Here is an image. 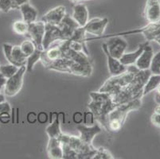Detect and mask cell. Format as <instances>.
<instances>
[{
  "label": "cell",
  "instance_id": "cell-18",
  "mask_svg": "<svg viewBox=\"0 0 160 159\" xmlns=\"http://www.w3.org/2000/svg\"><path fill=\"white\" fill-rule=\"evenodd\" d=\"M71 16L79 25L80 27H84L88 22V17H89L88 8L82 2L77 3L74 5L72 14Z\"/></svg>",
  "mask_w": 160,
  "mask_h": 159
},
{
  "label": "cell",
  "instance_id": "cell-24",
  "mask_svg": "<svg viewBox=\"0 0 160 159\" xmlns=\"http://www.w3.org/2000/svg\"><path fill=\"white\" fill-rule=\"evenodd\" d=\"M160 84V75L158 74H151L148 78L144 87H143V96L148 93L151 92L154 90H156Z\"/></svg>",
  "mask_w": 160,
  "mask_h": 159
},
{
  "label": "cell",
  "instance_id": "cell-2",
  "mask_svg": "<svg viewBox=\"0 0 160 159\" xmlns=\"http://www.w3.org/2000/svg\"><path fill=\"white\" fill-rule=\"evenodd\" d=\"M151 74L150 69L139 70L128 85L112 96L113 102L116 105H120L136 99H142L143 97V87Z\"/></svg>",
  "mask_w": 160,
  "mask_h": 159
},
{
  "label": "cell",
  "instance_id": "cell-10",
  "mask_svg": "<svg viewBox=\"0 0 160 159\" xmlns=\"http://www.w3.org/2000/svg\"><path fill=\"white\" fill-rule=\"evenodd\" d=\"M4 56L10 64L18 67L27 65V57L22 51L20 46H12L11 44H3L2 46Z\"/></svg>",
  "mask_w": 160,
  "mask_h": 159
},
{
  "label": "cell",
  "instance_id": "cell-37",
  "mask_svg": "<svg viewBox=\"0 0 160 159\" xmlns=\"http://www.w3.org/2000/svg\"><path fill=\"white\" fill-rule=\"evenodd\" d=\"M73 121L77 124L81 123L83 121V114L81 112H76L73 115Z\"/></svg>",
  "mask_w": 160,
  "mask_h": 159
},
{
  "label": "cell",
  "instance_id": "cell-4",
  "mask_svg": "<svg viewBox=\"0 0 160 159\" xmlns=\"http://www.w3.org/2000/svg\"><path fill=\"white\" fill-rule=\"evenodd\" d=\"M142 107V99L117 105L109 114V131L117 132L123 127L130 112L139 110Z\"/></svg>",
  "mask_w": 160,
  "mask_h": 159
},
{
  "label": "cell",
  "instance_id": "cell-28",
  "mask_svg": "<svg viewBox=\"0 0 160 159\" xmlns=\"http://www.w3.org/2000/svg\"><path fill=\"white\" fill-rule=\"evenodd\" d=\"M20 47H21L22 51V52L27 57L30 56L36 49L35 45L33 44V42H32L31 40L24 41V42L20 45Z\"/></svg>",
  "mask_w": 160,
  "mask_h": 159
},
{
  "label": "cell",
  "instance_id": "cell-6",
  "mask_svg": "<svg viewBox=\"0 0 160 159\" xmlns=\"http://www.w3.org/2000/svg\"><path fill=\"white\" fill-rule=\"evenodd\" d=\"M139 70L135 65H129L126 72L120 75L112 76L110 78L108 79L100 87L99 92L109 93L112 96H114L132 81L135 74Z\"/></svg>",
  "mask_w": 160,
  "mask_h": 159
},
{
  "label": "cell",
  "instance_id": "cell-7",
  "mask_svg": "<svg viewBox=\"0 0 160 159\" xmlns=\"http://www.w3.org/2000/svg\"><path fill=\"white\" fill-rule=\"evenodd\" d=\"M62 144H66L71 150L78 154V159H92L97 149L84 142L80 137L62 133L58 137Z\"/></svg>",
  "mask_w": 160,
  "mask_h": 159
},
{
  "label": "cell",
  "instance_id": "cell-36",
  "mask_svg": "<svg viewBox=\"0 0 160 159\" xmlns=\"http://www.w3.org/2000/svg\"><path fill=\"white\" fill-rule=\"evenodd\" d=\"M38 121L40 123H46L48 121V115L46 113V112H40V113L37 116Z\"/></svg>",
  "mask_w": 160,
  "mask_h": 159
},
{
  "label": "cell",
  "instance_id": "cell-11",
  "mask_svg": "<svg viewBox=\"0 0 160 159\" xmlns=\"http://www.w3.org/2000/svg\"><path fill=\"white\" fill-rule=\"evenodd\" d=\"M46 33V23L42 20L34 22L29 24L28 33L27 37H30V40L35 45L36 49L44 50L43 49V40Z\"/></svg>",
  "mask_w": 160,
  "mask_h": 159
},
{
  "label": "cell",
  "instance_id": "cell-29",
  "mask_svg": "<svg viewBox=\"0 0 160 159\" xmlns=\"http://www.w3.org/2000/svg\"><path fill=\"white\" fill-rule=\"evenodd\" d=\"M150 70L152 74L160 75V51L154 54L152 61H151Z\"/></svg>",
  "mask_w": 160,
  "mask_h": 159
},
{
  "label": "cell",
  "instance_id": "cell-40",
  "mask_svg": "<svg viewBox=\"0 0 160 159\" xmlns=\"http://www.w3.org/2000/svg\"><path fill=\"white\" fill-rule=\"evenodd\" d=\"M70 2H73V3H80V2H83L85 1H88V0H69Z\"/></svg>",
  "mask_w": 160,
  "mask_h": 159
},
{
  "label": "cell",
  "instance_id": "cell-21",
  "mask_svg": "<svg viewBox=\"0 0 160 159\" xmlns=\"http://www.w3.org/2000/svg\"><path fill=\"white\" fill-rule=\"evenodd\" d=\"M46 151L49 158L62 159L63 157L62 142L57 138H49Z\"/></svg>",
  "mask_w": 160,
  "mask_h": 159
},
{
  "label": "cell",
  "instance_id": "cell-20",
  "mask_svg": "<svg viewBox=\"0 0 160 159\" xmlns=\"http://www.w3.org/2000/svg\"><path fill=\"white\" fill-rule=\"evenodd\" d=\"M153 56V49H152V48H151V46H150L149 44H148L146 47L144 48V49H143V51H142V53H141V55L139 56V57L136 61L135 65L139 70L150 69Z\"/></svg>",
  "mask_w": 160,
  "mask_h": 159
},
{
  "label": "cell",
  "instance_id": "cell-15",
  "mask_svg": "<svg viewBox=\"0 0 160 159\" xmlns=\"http://www.w3.org/2000/svg\"><path fill=\"white\" fill-rule=\"evenodd\" d=\"M66 8L64 6H58L51 9L42 17V21L46 24L58 26L62 22L65 16L66 15Z\"/></svg>",
  "mask_w": 160,
  "mask_h": 159
},
{
  "label": "cell",
  "instance_id": "cell-12",
  "mask_svg": "<svg viewBox=\"0 0 160 159\" xmlns=\"http://www.w3.org/2000/svg\"><path fill=\"white\" fill-rule=\"evenodd\" d=\"M105 44L110 55L119 60L124 54L128 48V42L121 36L109 37L108 41Z\"/></svg>",
  "mask_w": 160,
  "mask_h": 159
},
{
  "label": "cell",
  "instance_id": "cell-14",
  "mask_svg": "<svg viewBox=\"0 0 160 159\" xmlns=\"http://www.w3.org/2000/svg\"><path fill=\"white\" fill-rule=\"evenodd\" d=\"M108 22L109 21L107 17H94L92 19L88 20L87 24L84 26V29L86 33H91L97 37H100L104 35Z\"/></svg>",
  "mask_w": 160,
  "mask_h": 159
},
{
  "label": "cell",
  "instance_id": "cell-35",
  "mask_svg": "<svg viewBox=\"0 0 160 159\" xmlns=\"http://www.w3.org/2000/svg\"><path fill=\"white\" fill-rule=\"evenodd\" d=\"M151 122L153 123L155 126L160 127V114L157 112H154L153 115L151 116Z\"/></svg>",
  "mask_w": 160,
  "mask_h": 159
},
{
  "label": "cell",
  "instance_id": "cell-39",
  "mask_svg": "<svg viewBox=\"0 0 160 159\" xmlns=\"http://www.w3.org/2000/svg\"><path fill=\"white\" fill-rule=\"evenodd\" d=\"M155 102L158 103V105H160V93L157 92L155 95Z\"/></svg>",
  "mask_w": 160,
  "mask_h": 159
},
{
  "label": "cell",
  "instance_id": "cell-41",
  "mask_svg": "<svg viewBox=\"0 0 160 159\" xmlns=\"http://www.w3.org/2000/svg\"><path fill=\"white\" fill-rule=\"evenodd\" d=\"M0 12H1V11H0Z\"/></svg>",
  "mask_w": 160,
  "mask_h": 159
},
{
  "label": "cell",
  "instance_id": "cell-1",
  "mask_svg": "<svg viewBox=\"0 0 160 159\" xmlns=\"http://www.w3.org/2000/svg\"><path fill=\"white\" fill-rule=\"evenodd\" d=\"M89 96L91 101L88 104V108L99 124L109 131V114L117 105L113 102L112 97L109 93L92 92Z\"/></svg>",
  "mask_w": 160,
  "mask_h": 159
},
{
  "label": "cell",
  "instance_id": "cell-34",
  "mask_svg": "<svg viewBox=\"0 0 160 159\" xmlns=\"http://www.w3.org/2000/svg\"><path fill=\"white\" fill-rule=\"evenodd\" d=\"M29 2H30V0H12V10L19 9L22 5Z\"/></svg>",
  "mask_w": 160,
  "mask_h": 159
},
{
  "label": "cell",
  "instance_id": "cell-23",
  "mask_svg": "<svg viewBox=\"0 0 160 159\" xmlns=\"http://www.w3.org/2000/svg\"><path fill=\"white\" fill-rule=\"evenodd\" d=\"M18 10H20V11H21L23 21L25 22L30 24V23H33L37 21L38 12L30 2H27V3L22 5Z\"/></svg>",
  "mask_w": 160,
  "mask_h": 159
},
{
  "label": "cell",
  "instance_id": "cell-22",
  "mask_svg": "<svg viewBox=\"0 0 160 159\" xmlns=\"http://www.w3.org/2000/svg\"><path fill=\"white\" fill-rule=\"evenodd\" d=\"M148 44H149V42L147 41L144 43H141L139 46V47H138V49L135 52L124 53L120 59V61L123 65H126V66L135 65L136 61L139 57V56H140L141 53H142V51H143V49H144V48L146 47Z\"/></svg>",
  "mask_w": 160,
  "mask_h": 159
},
{
  "label": "cell",
  "instance_id": "cell-31",
  "mask_svg": "<svg viewBox=\"0 0 160 159\" xmlns=\"http://www.w3.org/2000/svg\"><path fill=\"white\" fill-rule=\"evenodd\" d=\"M94 116L91 112H87L83 113V124L87 126H92L94 124Z\"/></svg>",
  "mask_w": 160,
  "mask_h": 159
},
{
  "label": "cell",
  "instance_id": "cell-5",
  "mask_svg": "<svg viewBox=\"0 0 160 159\" xmlns=\"http://www.w3.org/2000/svg\"><path fill=\"white\" fill-rule=\"evenodd\" d=\"M45 68L49 70L66 72V73L83 77H89L93 70L92 65H83L66 57H62L57 61H53L46 65Z\"/></svg>",
  "mask_w": 160,
  "mask_h": 159
},
{
  "label": "cell",
  "instance_id": "cell-3",
  "mask_svg": "<svg viewBox=\"0 0 160 159\" xmlns=\"http://www.w3.org/2000/svg\"><path fill=\"white\" fill-rule=\"evenodd\" d=\"M79 25L72 16L66 14L62 22L58 26L46 24V33L43 40V49H46L57 41L69 40Z\"/></svg>",
  "mask_w": 160,
  "mask_h": 159
},
{
  "label": "cell",
  "instance_id": "cell-9",
  "mask_svg": "<svg viewBox=\"0 0 160 159\" xmlns=\"http://www.w3.org/2000/svg\"><path fill=\"white\" fill-rule=\"evenodd\" d=\"M27 72L26 65L20 67L18 72L7 80L4 86V95L12 97L18 94L23 85V78Z\"/></svg>",
  "mask_w": 160,
  "mask_h": 159
},
{
  "label": "cell",
  "instance_id": "cell-16",
  "mask_svg": "<svg viewBox=\"0 0 160 159\" xmlns=\"http://www.w3.org/2000/svg\"><path fill=\"white\" fill-rule=\"evenodd\" d=\"M148 23L160 22V0H148L143 12Z\"/></svg>",
  "mask_w": 160,
  "mask_h": 159
},
{
  "label": "cell",
  "instance_id": "cell-33",
  "mask_svg": "<svg viewBox=\"0 0 160 159\" xmlns=\"http://www.w3.org/2000/svg\"><path fill=\"white\" fill-rule=\"evenodd\" d=\"M11 107L10 103L7 101H4L0 103V116L3 113H11Z\"/></svg>",
  "mask_w": 160,
  "mask_h": 159
},
{
  "label": "cell",
  "instance_id": "cell-27",
  "mask_svg": "<svg viewBox=\"0 0 160 159\" xmlns=\"http://www.w3.org/2000/svg\"><path fill=\"white\" fill-rule=\"evenodd\" d=\"M18 69H19V67L10 63L8 65H0V73L3 75L7 79L10 78L13 75H14L16 72H18Z\"/></svg>",
  "mask_w": 160,
  "mask_h": 159
},
{
  "label": "cell",
  "instance_id": "cell-38",
  "mask_svg": "<svg viewBox=\"0 0 160 159\" xmlns=\"http://www.w3.org/2000/svg\"><path fill=\"white\" fill-rule=\"evenodd\" d=\"M7 80V79L3 75H2V74L0 73V92H1L2 89L4 87V86H5Z\"/></svg>",
  "mask_w": 160,
  "mask_h": 159
},
{
  "label": "cell",
  "instance_id": "cell-25",
  "mask_svg": "<svg viewBox=\"0 0 160 159\" xmlns=\"http://www.w3.org/2000/svg\"><path fill=\"white\" fill-rule=\"evenodd\" d=\"M42 52V50L36 49L34 50V52L27 58V65H26V67H27V72L30 73V72H33V66L41 60Z\"/></svg>",
  "mask_w": 160,
  "mask_h": 159
},
{
  "label": "cell",
  "instance_id": "cell-8",
  "mask_svg": "<svg viewBox=\"0 0 160 159\" xmlns=\"http://www.w3.org/2000/svg\"><path fill=\"white\" fill-rule=\"evenodd\" d=\"M136 33H142L146 37L147 41L151 42V41H155L157 43L160 45V22H152L148 23L147 26H143L142 28L136 29V30H130L127 32H122V33H118L116 34H110L108 36H100V37H96V38L86 39L88 40H95V39L100 38H108L112 36H121V35H129V34H136Z\"/></svg>",
  "mask_w": 160,
  "mask_h": 159
},
{
  "label": "cell",
  "instance_id": "cell-13",
  "mask_svg": "<svg viewBox=\"0 0 160 159\" xmlns=\"http://www.w3.org/2000/svg\"><path fill=\"white\" fill-rule=\"evenodd\" d=\"M76 127L79 131L80 138L83 142L90 146H92V142L96 135L102 131V129L99 123H94L92 126H87L83 123H79L77 125Z\"/></svg>",
  "mask_w": 160,
  "mask_h": 159
},
{
  "label": "cell",
  "instance_id": "cell-19",
  "mask_svg": "<svg viewBox=\"0 0 160 159\" xmlns=\"http://www.w3.org/2000/svg\"><path fill=\"white\" fill-rule=\"evenodd\" d=\"M46 133L49 138H58V137L63 133L61 129V118L59 117V113H50V124L46 128Z\"/></svg>",
  "mask_w": 160,
  "mask_h": 159
},
{
  "label": "cell",
  "instance_id": "cell-32",
  "mask_svg": "<svg viewBox=\"0 0 160 159\" xmlns=\"http://www.w3.org/2000/svg\"><path fill=\"white\" fill-rule=\"evenodd\" d=\"M12 10V0H0V11L8 13Z\"/></svg>",
  "mask_w": 160,
  "mask_h": 159
},
{
  "label": "cell",
  "instance_id": "cell-30",
  "mask_svg": "<svg viewBox=\"0 0 160 159\" xmlns=\"http://www.w3.org/2000/svg\"><path fill=\"white\" fill-rule=\"evenodd\" d=\"M92 159H114V157L108 150L104 148V147H100L99 149H97V152Z\"/></svg>",
  "mask_w": 160,
  "mask_h": 159
},
{
  "label": "cell",
  "instance_id": "cell-26",
  "mask_svg": "<svg viewBox=\"0 0 160 159\" xmlns=\"http://www.w3.org/2000/svg\"><path fill=\"white\" fill-rule=\"evenodd\" d=\"M29 24L24 21H15L12 25L13 31L18 35L27 36L28 33Z\"/></svg>",
  "mask_w": 160,
  "mask_h": 159
},
{
  "label": "cell",
  "instance_id": "cell-17",
  "mask_svg": "<svg viewBox=\"0 0 160 159\" xmlns=\"http://www.w3.org/2000/svg\"><path fill=\"white\" fill-rule=\"evenodd\" d=\"M102 49L104 50V53H105L106 57H107L108 71L112 76L120 75V74L123 73V72L127 71L128 66L123 65L119 59H116V58L113 57H112L110 55V53L108 51L105 43H104L102 45Z\"/></svg>",
  "mask_w": 160,
  "mask_h": 159
}]
</instances>
